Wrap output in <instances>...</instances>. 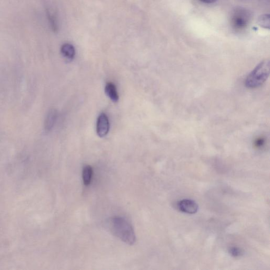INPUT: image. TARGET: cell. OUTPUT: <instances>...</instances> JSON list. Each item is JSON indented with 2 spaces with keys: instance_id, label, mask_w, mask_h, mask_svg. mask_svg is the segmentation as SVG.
<instances>
[{
  "instance_id": "1",
  "label": "cell",
  "mask_w": 270,
  "mask_h": 270,
  "mask_svg": "<svg viewBox=\"0 0 270 270\" xmlns=\"http://www.w3.org/2000/svg\"><path fill=\"white\" fill-rule=\"evenodd\" d=\"M104 225L108 231L123 242L131 245L135 244V231L127 220L117 217L111 218L105 222Z\"/></svg>"
},
{
  "instance_id": "2",
  "label": "cell",
  "mask_w": 270,
  "mask_h": 270,
  "mask_svg": "<svg viewBox=\"0 0 270 270\" xmlns=\"http://www.w3.org/2000/svg\"><path fill=\"white\" fill-rule=\"evenodd\" d=\"M269 60H265L258 64L248 76L245 86L251 89L260 87L267 80L270 75Z\"/></svg>"
},
{
  "instance_id": "3",
  "label": "cell",
  "mask_w": 270,
  "mask_h": 270,
  "mask_svg": "<svg viewBox=\"0 0 270 270\" xmlns=\"http://www.w3.org/2000/svg\"><path fill=\"white\" fill-rule=\"evenodd\" d=\"M250 21L249 12L244 9H237L233 12L231 16V26L237 31L245 30L248 27Z\"/></svg>"
},
{
  "instance_id": "4",
  "label": "cell",
  "mask_w": 270,
  "mask_h": 270,
  "mask_svg": "<svg viewBox=\"0 0 270 270\" xmlns=\"http://www.w3.org/2000/svg\"><path fill=\"white\" fill-rule=\"evenodd\" d=\"M110 125L109 118L104 113L99 116L97 123V133L100 137H105L110 130Z\"/></svg>"
},
{
  "instance_id": "5",
  "label": "cell",
  "mask_w": 270,
  "mask_h": 270,
  "mask_svg": "<svg viewBox=\"0 0 270 270\" xmlns=\"http://www.w3.org/2000/svg\"><path fill=\"white\" fill-rule=\"evenodd\" d=\"M178 207L180 211L189 214L196 213L199 209V206L195 201L188 199L179 201L178 203Z\"/></svg>"
},
{
  "instance_id": "6",
  "label": "cell",
  "mask_w": 270,
  "mask_h": 270,
  "mask_svg": "<svg viewBox=\"0 0 270 270\" xmlns=\"http://www.w3.org/2000/svg\"><path fill=\"white\" fill-rule=\"evenodd\" d=\"M58 116L57 111L52 109L48 112L45 119V128L46 131H50L55 125Z\"/></svg>"
},
{
  "instance_id": "7",
  "label": "cell",
  "mask_w": 270,
  "mask_h": 270,
  "mask_svg": "<svg viewBox=\"0 0 270 270\" xmlns=\"http://www.w3.org/2000/svg\"><path fill=\"white\" fill-rule=\"evenodd\" d=\"M105 90L108 97L114 103H117L119 100V96L115 85L111 82L107 83Z\"/></svg>"
},
{
  "instance_id": "8",
  "label": "cell",
  "mask_w": 270,
  "mask_h": 270,
  "mask_svg": "<svg viewBox=\"0 0 270 270\" xmlns=\"http://www.w3.org/2000/svg\"><path fill=\"white\" fill-rule=\"evenodd\" d=\"M61 52L63 56L68 60L73 59L75 56L74 47L69 44H65L61 48Z\"/></svg>"
},
{
  "instance_id": "9",
  "label": "cell",
  "mask_w": 270,
  "mask_h": 270,
  "mask_svg": "<svg viewBox=\"0 0 270 270\" xmlns=\"http://www.w3.org/2000/svg\"><path fill=\"white\" fill-rule=\"evenodd\" d=\"M93 175V170L91 166L86 165L83 167L82 171V179L83 184L88 186L91 184Z\"/></svg>"
},
{
  "instance_id": "10",
  "label": "cell",
  "mask_w": 270,
  "mask_h": 270,
  "mask_svg": "<svg viewBox=\"0 0 270 270\" xmlns=\"http://www.w3.org/2000/svg\"><path fill=\"white\" fill-rule=\"evenodd\" d=\"M257 23L260 27L270 29V18L269 15H263L258 18Z\"/></svg>"
},
{
  "instance_id": "11",
  "label": "cell",
  "mask_w": 270,
  "mask_h": 270,
  "mask_svg": "<svg viewBox=\"0 0 270 270\" xmlns=\"http://www.w3.org/2000/svg\"><path fill=\"white\" fill-rule=\"evenodd\" d=\"M230 254L233 257H238L241 256L243 251L241 249L237 247H232L229 250Z\"/></svg>"
},
{
  "instance_id": "12",
  "label": "cell",
  "mask_w": 270,
  "mask_h": 270,
  "mask_svg": "<svg viewBox=\"0 0 270 270\" xmlns=\"http://www.w3.org/2000/svg\"><path fill=\"white\" fill-rule=\"evenodd\" d=\"M200 1L206 4H212L215 3L217 0H200Z\"/></svg>"
}]
</instances>
